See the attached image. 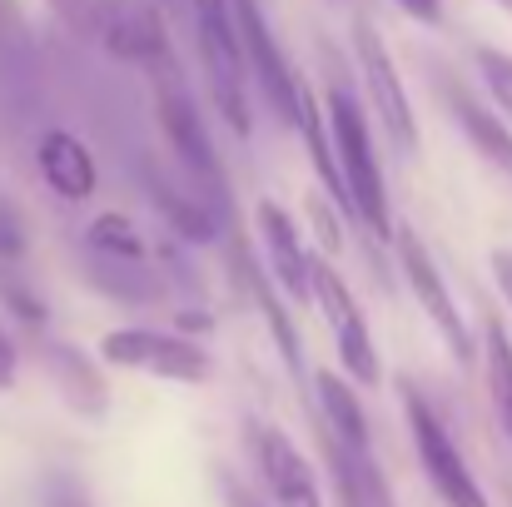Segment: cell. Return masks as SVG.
Listing matches in <instances>:
<instances>
[{
    "mask_svg": "<svg viewBox=\"0 0 512 507\" xmlns=\"http://www.w3.org/2000/svg\"><path fill=\"white\" fill-rule=\"evenodd\" d=\"M50 10L90 45L115 60L160 70L170 65V30L150 0H50Z\"/></svg>",
    "mask_w": 512,
    "mask_h": 507,
    "instance_id": "cell-1",
    "label": "cell"
},
{
    "mask_svg": "<svg viewBox=\"0 0 512 507\" xmlns=\"http://www.w3.org/2000/svg\"><path fill=\"white\" fill-rule=\"evenodd\" d=\"M324 130H329L343 189H348V204H353V224H363L373 239H393L388 189H383V174H378V155H373L368 125H363L353 95L343 90L339 80H334L329 95H324Z\"/></svg>",
    "mask_w": 512,
    "mask_h": 507,
    "instance_id": "cell-2",
    "label": "cell"
},
{
    "mask_svg": "<svg viewBox=\"0 0 512 507\" xmlns=\"http://www.w3.org/2000/svg\"><path fill=\"white\" fill-rule=\"evenodd\" d=\"M194 30H199V60L209 95L224 115V125L249 140V95H244V50L234 25V0H194Z\"/></svg>",
    "mask_w": 512,
    "mask_h": 507,
    "instance_id": "cell-3",
    "label": "cell"
},
{
    "mask_svg": "<svg viewBox=\"0 0 512 507\" xmlns=\"http://www.w3.org/2000/svg\"><path fill=\"white\" fill-rule=\"evenodd\" d=\"M403 413H408V428H413V448H418V463L433 483V493L443 498L448 507H488L478 478L468 473L463 453L453 448L448 428L438 423V413L423 403V393L413 383H403Z\"/></svg>",
    "mask_w": 512,
    "mask_h": 507,
    "instance_id": "cell-4",
    "label": "cell"
},
{
    "mask_svg": "<svg viewBox=\"0 0 512 507\" xmlns=\"http://www.w3.org/2000/svg\"><path fill=\"white\" fill-rule=\"evenodd\" d=\"M155 110H160V130H165V140L174 145L184 174H189L199 189H209L214 199L229 194L224 165H219V155H214V145H209V130H204V120L194 115L189 90L174 80V60L160 65V75H155Z\"/></svg>",
    "mask_w": 512,
    "mask_h": 507,
    "instance_id": "cell-5",
    "label": "cell"
},
{
    "mask_svg": "<svg viewBox=\"0 0 512 507\" xmlns=\"http://www.w3.org/2000/svg\"><path fill=\"white\" fill-rule=\"evenodd\" d=\"M353 50H358V75H363V90H368V100H373V115H378L383 135H388L403 155H413V150H418V125H413V105H408V90H403V80H398L393 50L383 45V35H378L368 20L353 25Z\"/></svg>",
    "mask_w": 512,
    "mask_h": 507,
    "instance_id": "cell-6",
    "label": "cell"
},
{
    "mask_svg": "<svg viewBox=\"0 0 512 507\" xmlns=\"http://www.w3.org/2000/svg\"><path fill=\"white\" fill-rule=\"evenodd\" d=\"M393 244H398V269H403V279H408L418 309L428 314V324L438 329V338L448 343V353H453L458 363H473L468 324H463V314H458V304H453V294H448V284H443V274H438V264H433L428 244H423V234L403 224V229H393Z\"/></svg>",
    "mask_w": 512,
    "mask_h": 507,
    "instance_id": "cell-7",
    "label": "cell"
},
{
    "mask_svg": "<svg viewBox=\"0 0 512 507\" xmlns=\"http://www.w3.org/2000/svg\"><path fill=\"white\" fill-rule=\"evenodd\" d=\"M100 353H105V363L155 373V378H170V383H204L209 368H214L199 343L179 334H160V329H115V334L100 338Z\"/></svg>",
    "mask_w": 512,
    "mask_h": 507,
    "instance_id": "cell-8",
    "label": "cell"
},
{
    "mask_svg": "<svg viewBox=\"0 0 512 507\" xmlns=\"http://www.w3.org/2000/svg\"><path fill=\"white\" fill-rule=\"evenodd\" d=\"M234 25H239V50H244V70H254V85L264 95V105L294 125V110H299V75L289 70L259 0H234Z\"/></svg>",
    "mask_w": 512,
    "mask_h": 507,
    "instance_id": "cell-9",
    "label": "cell"
},
{
    "mask_svg": "<svg viewBox=\"0 0 512 507\" xmlns=\"http://www.w3.org/2000/svg\"><path fill=\"white\" fill-rule=\"evenodd\" d=\"M314 304H319L329 334L339 343L343 373L358 378L363 388H373V383H378V348H373L368 324H363V314H358V299H353V289L343 284L339 269H334V264H319V259H314Z\"/></svg>",
    "mask_w": 512,
    "mask_h": 507,
    "instance_id": "cell-10",
    "label": "cell"
},
{
    "mask_svg": "<svg viewBox=\"0 0 512 507\" xmlns=\"http://www.w3.org/2000/svg\"><path fill=\"white\" fill-rule=\"evenodd\" d=\"M249 448H254L259 478H264L274 507H324L314 468L304 463V453L274 423H249Z\"/></svg>",
    "mask_w": 512,
    "mask_h": 507,
    "instance_id": "cell-11",
    "label": "cell"
},
{
    "mask_svg": "<svg viewBox=\"0 0 512 507\" xmlns=\"http://www.w3.org/2000/svg\"><path fill=\"white\" fill-rule=\"evenodd\" d=\"M254 219H259V234H264V254H269L274 284H279L289 299L309 304V299H314V254H309L299 224H294L279 204H259Z\"/></svg>",
    "mask_w": 512,
    "mask_h": 507,
    "instance_id": "cell-12",
    "label": "cell"
},
{
    "mask_svg": "<svg viewBox=\"0 0 512 507\" xmlns=\"http://www.w3.org/2000/svg\"><path fill=\"white\" fill-rule=\"evenodd\" d=\"M35 165L40 179L60 194V199H90L95 194V155L70 135V130H45L35 145Z\"/></svg>",
    "mask_w": 512,
    "mask_h": 507,
    "instance_id": "cell-13",
    "label": "cell"
},
{
    "mask_svg": "<svg viewBox=\"0 0 512 507\" xmlns=\"http://www.w3.org/2000/svg\"><path fill=\"white\" fill-rule=\"evenodd\" d=\"M448 105H453V120L463 125V135L478 145V155L488 165H498L503 174H512V130L503 125V115H493L488 105H478L468 90H448Z\"/></svg>",
    "mask_w": 512,
    "mask_h": 507,
    "instance_id": "cell-14",
    "label": "cell"
},
{
    "mask_svg": "<svg viewBox=\"0 0 512 507\" xmlns=\"http://www.w3.org/2000/svg\"><path fill=\"white\" fill-rule=\"evenodd\" d=\"M314 388H319V403H324V438H334L343 448H368V418H363L353 388L329 368L314 373Z\"/></svg>",
    "mask_w": 512,
    "mask_h": 507,
    "instance_id": "cell-15",
    "label": "cell"
},
{
    "mask_svg": "<svg viewBox=\"0 0 512 507\" xmlns=\"http://www.w3.org/2000/svg\"><path fill=\"white\" fill-rule=\"evenodd\" d=\"M239 254V279H244V289H249V299H254V309L264 314V324H269V334L279 343V353H284V363H289V373L304 383V353H299V334H294V324H289V314L279 309V299H274V289H269V279L259 274V264L244 254V249H234Z\"/></svg>",
    "mask_w": 512,
    "mask_h": 507,
    "instance_id": "cell-16",
    "label": "cell"
},
{
    "mask_svg": "<svg viewBox=\"0 0 512 507\" xmlns=\"http://www.w3.org/2000/svg\"><path fill=\"white\" fill-rule=\"evenodd\" d=\"M45 363H50V373H55V383H60V393L85 413V418H100L105 413V383L95 378V368H90V358L80 353V348H45Z\"/></svg>",
    "mask_w": 512,
    "mask_h": 507,
    "instance_id": "cell-17",
    "label": "cell"
},
{
    "mask_svg": "<svg viewBox=\"0 0 512 507\" xmlns=\"http://www.w3.org/2000/svg\"><path fill=\"white\" fill-rule=\"evenodd\" d=\"M483 363H488V393H493V413L512 438V338L503 334L498 319L483 324Z\"/></svg>",
    "mask_w": 512,
    "mask_h": 507,
    "instance_id": "cell-18",
    "label": "cell"
},
{
    "mask_svg": "<svg viewBox=\"0 0 512 507\" xmlns=\"http://www.w3.org/2000/svg\"><path fill=\"white\" fill-rule=\"evenodd\" d=\"M85 249L100 259H145V234L125 214H100L85 229Z\"/></svg>",
    "mask_w": 512,
    "mask_h": 507,
    "instance_id": "cell-19",
    "label": "cell"
},
{
    "mask_svg": "<svg viewBox=\"0 0 512 507\" xmlns=\"http://www.w3.org/2000/svg\"><path fill=\"white\" fill-rule=\"evenodd\" d=\"M155 204H160V214L174 224V234H184V239H214V214L209 209H199L189 194H174L170 184H160L155 179Z\"/></svg>",
    "mask_w": 512,
    "mask_h": 507,
    "instance_id": "cell-20",
    "label": "cell"
},
{
    "mask_svg": "<svg viewBox=\"0 0 512 507\" xmlns=\"http://www.w3.org/2000/svg\"><path fill=\"white\" fill-rule=\"evenodd\" d=\"M478 75H483L488 95L498 100V110L512 120V55H508V50L483 45V50H478Z\"/></svg>",
    "mask_w": 512,
    "mask_h": 507,
    "instance_id": "cell-21",
    "label": "cell"
},
{
    "mask_svg": "<svg viewBox=\"0 0 512 507\" xmlns=\"http://www.w3.org/2000/svg\"><path fill=\"white\" fill-rule=\"evenodd\" d=\"M25 35H30V30H25L20 5H15V0H0V60L25 55V50H30V40H25Z\"/></svg>",
    "mask_w": 512,
    "mask_h": 507,
    "instance_id": "cell-22",
    "label": "cell"
},
{
    "mask_svg": "<svg viewBox=\"0 0 512 507\" xmlns=\"http://www.w3.org/2000/svg\"><path fill=\"white\" fill-rule=\"evenodd\" d=\"M20 254H25V219L15 214V204L0 199V264H10Z\"/></svg>",
    "mask_w": 512,
    "mask_h": 507,
    "instance_id": "cell-23",
    "label": "cell"
},
{
    "mask_svg": "<svg viewBox=\"0 0 512 507\" xmlns=\"http://www.w3.org/2000/svg\"><path fill=\"white\" fill-rule=\"evenodd\" d=\"M0 294L10 299V309H15V314H20L25 324H40V319H45L40 299H35L30 289H20V284H15V274H0Z\"/></svg>",
    "mask_w": 512,
    "mask_h": 507,
    "instance_id": "cell-24",
    "label": "cell"
},
{
    "mask_svg": "<svg viewBox=\"0 0 512 507\" xmlns=\"http://www.w3.org/2000/svg\"><path fill=\"white\" fill-rule=\"evenodd\" d=\"M219 493H224V507H264V498L249 493L234 473H219Z\"/></svg>",
    "mask_w": 512,
    "mask_h": 507,
    "instance_id": "cell-25",
    "label": "cell"
},
{
    "mask_svg": "<svg viewBox=\"0 0 512 507\" xmlns=\"http://www.w3.org/2000/svg\"><path fill=\"white\" fill-rule=\"evenodd\" d=\"M403 15H413V20H423V25H438L443 20V0H393Z\"/></svg>",
    "mask_w": 512,
    "mask_h": 507,
    "instance_id": "cell-26",
    "label": "cell"
},
{
    "mask_svg": "<svg viewBox=\"0 0 512 507\" xmlns=\"http://www.w3.org/2000/svg\"><path fill=\"white\" fill-rule=\"evenodd\" d=\"M493 279H498V289H503V299H508V309H512V249H493Z\"/></svg>",
    "mask_w": 512,
    "mask_h": 507,
    "instance_id": "cell-27",
    "label": "cell"
},
{
    "mask_svg": "<svg viewBox=\"0 0 512 507\" xmlns=\"http://www.w3.org/2000/svg\"><path fill=\"white\" fill-rule=\"evenodd\" d=\"M15 383V348H10V338L0 329V388H10Z\"/></svg>",
    "mask_w": 512,
    "mask_h": 507,
    "instance_id": "cell-28",
    "label": "cell"
},
{
    "mask_svg": "<svg viewBox=\"0 0 512 507\" xmlns=\"http://www.w3.org/2000/svg\"><path fill=\"white\" fill-rule=\"evenodd\" d=\"M498 5H508V10H512V0H498Z\"/></svg>",
    "mask_w": 512,
    "mask_h": 507,
    "instance_id": "cell-29",
    "label": "cell"
}]
</instances>
